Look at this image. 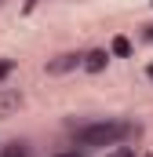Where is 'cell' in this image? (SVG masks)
Returning <instances> with one entry per match:
<instances>
[{"label": "cell", "mask_w": 153, "mask_h": 157, "mask_svg": "<svg viewBox=\"0 0 153 157\" xmlns=\"http://www.w3.org/2000/svg\"><path fill=\"white\" fill-rule=\"evenodd\" d=\"M128 135H135V124H128V121H95V124H84V128L76 132V143L99 150V146H117V143H124Z\"/></svg>", "instance_id": "6da1fadb"}, {"label": "cell", "mask_w": 153, "mask_h": 157, "mask_svg": "<svg viewBox=\"0 0 153 157\" xmlns=\"http://www.w3.org/2000/svg\"><path fill=\"white\" fill-rule=\"evenodd\" d=\"M106 62H110V51H102V48H95V51L80 55V66H84L88 73H102V70H106Z\"/></svg>", "instance_id": "7a4b0ae2"}, {"label": "cell", "mask_w": 153, "mask_h": 157, "mask_svg": "<svg viewBox=\"0 0 153 157\" xmlns=\"http://www.w3.org/2000/svg\"><path fill=\"white\" fill-rule=\"evenodd\" d=\"M76 66H80V55H76V51H66V55H58V59L47 62V73H69Z\"/></svg>", "instance_id": "3957f363"}, {"label": "cell", "mask_w": 153, "mask_h": 157, "mask_svg": "<svg viewBox=\"0 0 153 157\" xmlns=\"http://www.w3.org/2000/svg\"><path fill=\"white\" fill-rule=\"evenodd\" d=\"M22 99L15 95V91H7V95H0V117H7V110H15Z\"/></svg>", "instance_id": "277c9868"}, {"label": "cell", "mask_w": 153, "mask_h": 157, "mask_svg": "<svg viewBox=\"0 0 153 157\" xmlns=\"http://www.w3.org/2000/svg\"><path fill=\"white\" fill-rule=\"evenodd\" d=\"M0 157H29V150H26L22 143H11V146H4V150H0Z\"/></svg>", "instance_id": "5b68a950"}, {"label": "cell", "mask_w": 153, "mask_h": 157, "mask_svg": "<svg viewBox=\"0 0 153 157\" xmlns=\"http://www.w3.org/2000/svg\"><path fill=\"white\" fill-rule=\"evenodd\" d=\"M113 55H131V40H128V37H117L113 40Z\"/></svg>", "instance_id": "8992f818"}, {"label": "cell", "mask_w": 153, "mask_h": 157, "mask_svg": "<svg viewBox=\"0 0 153 157\" xmlns=\"http://www.w3.org/2000/svg\"><path fill=\"white\" fill-rule=\"evenodd\" d=\"M106 157H135V150H131V146H120V143H117V146H113V150H110Z\"/></svg>", "instance_id": "52a82bcc"}, {"label": "cell", "mask_w": 153, "mask_h": 157, "mask_svg": "<svg viewBox=\"0 0 153 157\" xmlns=\"http://www.w3.org/2000/svg\"><path fill=\"white\" fill-rule=\"evenodd\" d=\"M11 70H15V62H7V59H0V80L7 77V73H11Z\"/></svg>", "instance_id": "ba28073f"}, {"label": "cell", "mask_w": 153, "mask_h": 157, "mask_svg": "<svg viewBox=\"0 0 153 157\" xmlns=\"http://www.w3.org/2000/svg\"><path fill=\"white\" fill-rule=\"evenodd\" d=\"M55 157H84V154H76V150H62V154H55Z\"/></svg>", "instance_id": "9c48e42d"}, {"label": "cell", "mask_w": 153, "mask_h": 157, "mask_svg": "<svg viewBox=\"0 0 153 157\" xmlns=\"http://www.w3.org/2000/svg\"><path fill=\"white\" fill-rule=\"evenodd\" d=\"M142 37H146V40L153 44V26H146V33H142Z\"/></svg>", "instance_id": "30bf717a"}, {"label": "cell", "mask_w": 153, "mask_h": 157, "mask_svg": "<svg viewBox=\"0 0 153 157\" xmlns=\"http://www.w3.org/2000/svg\"><path fill=\"white\" fill-rule=\"evenodd\" d=\"M146 77H150V80H153V62H150V66H146Z\"/></svg>", "instance_id": "8fae6325"}, {"label": "cell", "mask_w": 153, "mask_h": 157, "mask_svg": "<svg viewBox=\"0 0 153 157\" xmlns=\"http://www.w3.org/2000/svg\"><path fill=\"white\" fill-rule=\"evenodd\" d=\"M146 157H153V154H146Z\"/></svg>", "instance_id": "7c38bea8"}]
</instances>
